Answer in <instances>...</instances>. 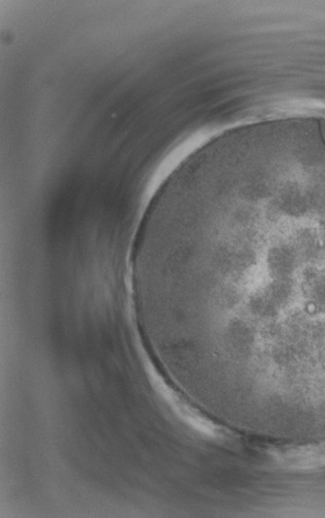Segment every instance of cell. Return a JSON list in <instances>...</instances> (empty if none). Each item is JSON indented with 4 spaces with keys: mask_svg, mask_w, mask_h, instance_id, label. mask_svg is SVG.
I'll return each instance as SVG.
<instances>
[{
    "mask_svg": "<svg viewBox=\"0 0 325 518\" xmlns=\"http://www.w3.org/2000/svg\"><path fill=\"white\" fill-rule=\"evenodd\" d=\"M277 458L281 464L293 469H313L325 466V448L320 445L288 449L280 451Z\"/></svg>",
    "mask_w": 325,
    "mask_h": 518,
    "instance_id": "obj_1",
    "label": "cell"
},
{
    "mask_svg": "<svg viewBox=\"0 0 325 518\" xmlns=\"http://www.w3.org/2000/svg\"><path fill=\"white\" fill-rule=\"evenodd\" d=\"M322 135H323V140H324V142H325V123H324V126H323V128H322Z\"/></svg>",
    "mask_w": 325,
    "mask_h": 518,
    "instance_id": "obj_2",
    "label": "cell"
}]
</instances>
